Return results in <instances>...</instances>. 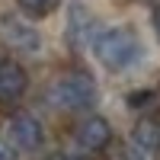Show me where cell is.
<instances>
[{
  "label": "cell",
  "mask_w": 160,
  "mask_h": 160,
  "mask_svg": "<svg viewBox=\"0 0 160 160\" xmlns=\"http://www.w3.org/2000/svg\"><path fill=\"white\" fill-rule=\"evenodd\" d=\"M90 48H93V55H96V61L106 71H112V74L128 71L131 64L141 58V38L135 35V29H128V26H112V29L96 32L90 38Z\"/></svg>",
  "instance_id": "obj_1"
},
{
  "label": "cell",
  "mask_w": 160,
  "mask_h": 160,
  "mask_svg": "<svg viewBox=\"0 0 160 160\" xmlns=\"http://www.w3.org/2000/svg\"><path fill=\"white\" fill-rule=\"evenodd\" d=\"M48 99L61 112L90 109V106L96 102V83H93V77L83 74V71H68V74H61L55 83H51Z\"/></svg>",
  "instance_id": "obj_2"
},
{
  "label": "cell",
  "mask_w": 160,
  "mask_h": 160,
  "mask_svg": "<svg viewBox=\"0 0 160 160\" xmlns=\"http://www.w3.org/2000/svg\"><path fill=\"white\" fill-rule=\"evenodd\" d=\"M7 135H10V148H16L22 154H32L42 148L45 141V131H42V122L32 115V112H13L7 118Z\"/></svg>",
  "instance_id": "obj_3"
},
{
  "label": "cell",
  "mask_w": 160,
  "mask_h": 160,
  "mask_svg": "<svg viewBox=\"0 0 160 160\" xmlns=\"http://www.w3.org/2000/svg\"><path fill=\"white\" fill-rule=\"evenodd\" d=\"M74 141H77L80 151L99 154V151H106L112 144V125L106 122L102 115H87L83 122L77 125V131H74Z\"/></svg>",
  "instance_id": "obj_4"
},
{
  "label": "cell",
  "mask_w": 160,
  "mask_h": 160,
  "mask_svg": "<svg viewBox=\"0 0 160 160\" xmlns=\"http://www.w3.org/2000/svg\"><path fill=\"white\" fill-rule=\"evenodd\" d=\"M0 35L7 38V45H10V48L26 51V55H35V51L42 48V35H38L29 22L16 19L13 13H3V16H0Z\"/></svg>",
  "instance_id": "obj_5"
},
{
  "label": "cell",
  "mask_w": 160,
  "mask_h": 160,
  "mask_svg": "<svg viewBox=\"0 0 160 160\" xmlns=\"http://www.w3.org/2000/svg\"><path fill=\"white\" fill-rule=\"evenodd\" d=\"M29 90V74L16 61H0V102H19L22 93Z\"/></svg>",
  "instance_id": "obj_6"
},
{
  "label": "cell",
  "mask_w": 160,
  "mask_h": 160,
  "mask_svg": "<svg viewBox=\"0 0 160 160\" xmlns=\"http://www.w3.org/2000/svg\"><path fill=\"white\" fill-rule=\"evenodd\" d=\"M93 35H96V32H93V16H90V10H87L83 3H74V7H71V16H68V45L83 48V45H90Z\"/></svg>",
  "instance_id": "obj_7"
},
{
  "label": "cell",
  "mask_w": 160,
  "mask_h": 160,
  "mask_svg": "<svg viewBox=\"0 0 160 160\" xmlns=\"http://www.w3.org/2000/svg\"><path fill=\"white\" fill-rule=\"evenodd\" d=\"M131 141H135V148L141 154H154L160 151V122L157 118H141L131 131Z\"/></svg>",
  "instance_id": "obj_8"
},
{
  "label": "cell",
  "mask_w": 160,
  "mask_h": 160,
  "mask_svg": "<svg viewBox=\"0 0 160 160\" xmlns=\"http://www.w3.org/2000/svg\"><path fill=\"white\" fill-rule=\"evenodd\" d=\"M58 3L61 0H16V7L22 10V13H29V16H48V13H55L58 10Z\"/></svg>",
  "instance_id": "obj_9"
},
{
  "label": "cell",
  "mask_w": 160,
  "mask_h": 160,
  "mask_svg": "<svg viewBox=\"0 0 160 160\" xmlns=\"http://www.w3.org/2000/svg\"><path fill=\"white\" fill-rule=\"evenodd\" d=\"M109 160H141V151L135 148V151H131V148H118Z\"/></svg>",
  "instance_id": "obj_10"
},
{
  "label": "cell",
  "mask_w": 160,
  "mask_h": 160,
  "mask_svg": "<svg viewBox=\"0 0 160 160\" xmlns=\"http://www.w3.org/2000/svg\"><path fill=\"white\" fill-rule=\"evenodd\" d=\"M0 160H16V154H13V148L0 138Z\"/></svg>",
  "instance_id": "obj_11"
},
{
  "label": "cell",
  "mask_w": 160,
  "mask_h": 160,
  "mask_svg": "<svg viewBox=\"0 0 160 160\" xmlns=\"http://www.w3.org/2000/svg\"><path fill=\"white\" fill-rule=\"evenodd\" d=\"M154 93H131V106H141V102H151Z\"/></svg>",
  "instance_id": "obj_12"
},
{
  "label": "cell",
  "mask_w": 160,
  "mask_h": 160,
  "mask_svg": "<svg viewBox=\"0 0 160 160\" xmlns=\"http://www.w3.org/2000/svg\"><path fill=\"white\" fill-rule=\"evenodd\" d=\"M154 32H157V38H160V3L154 7Z\"/></svg>",
  "instance_id": "obj_13"
}]
</instances>
